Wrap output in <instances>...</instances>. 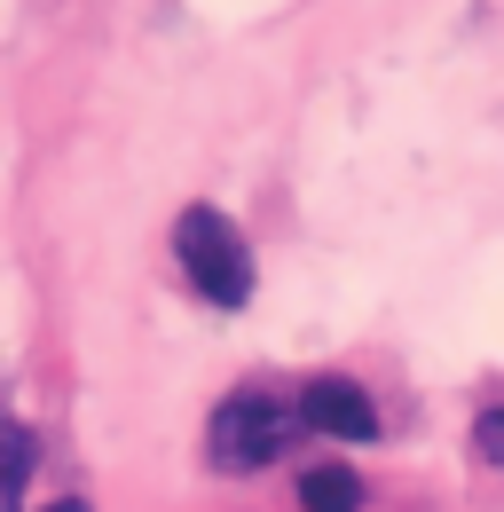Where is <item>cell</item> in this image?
I'll use <instances>...</instances> for the list:
<instances>
[{"label": "cell", "instance_id": "cell-5", "mask_svg": "<svg viewBox=\"0 0 504 512\" xmlns=\"http://www.w3.org/2000/svg\"><path fill=\"white\" fill-rule=\"evenodd\" d=\"M32 465H40V442H32L16 418H0V512H24Z\"/></svg>", "mask_w": 504, "mask_h": 512}, {"label": "cell", "instance_id": "cell-6", "mask_svg": "<svg viewBox=\"0 0 504 512\" xmlns=\"http://www.w3.org/2000/svg\"><path fill=\"white\" fill-rule=\"evenodd\" d=\"M473 465L504 473V394H497V402H481V418H473Z\"/></svg>", "mask_w": 504, "mask_h": 512}, {"label": "cell", "instance_id": "cell-1", "mask_svg": "<svg viewBox=\"0 0 504 512\" xmlns=\"http://www.w3.org/2000/svg\"><path fill=\"white\" fill-rule=\"evenodd\" d=\"M300 426H308L300 402H284L276 386H237V394H221L213 418H205V457H213V473L245 481V473H260V465H276Z\"/></svg>", "mask_w": 504, "mask_h": 512}, {"label": "cell", "instance_id": "cell-7", "mask_svg": "<svg viewBox=\"0 0 504 512\" xmlns=\"http://www.w3.org/2000/svg\"><path fill=\"white\" fill-rule=\"evenodd\" d=\"M40 512H95V505H79V497H56V505H40Z\"/></svg>", "mask_w": 504, "mask_h": 512}, {"label": "cell", "instance_id": "cell-3", "mask_svg": "<svg viewBox=\"0 0 504 512\" xmlns=\"http://www.w3.org/2000/svg\"><path fill=\"white\" fill-rule=\"evenodd\" d=\"M300 418L315 434H331V442H378V402L347 371H323V379L300 386Z\"/></svg>", "mask_w": 504, "mask_h": 512}, {"label": "cell", "instance_id": "cell-2", "mask_svg": "<svg viewBox=\"0 0 504 512\" xmlns=\"http://www.w3.org/2000/svg\"><path fill=\"white\" fill-rule=\"evenodd\" d=\"M174 260H182L189 292L213 308H245L252 300V245L221 205H182L174 221Z\"/></svg>", "mask_w": 504, "mask_h": 512}, {"label": "cell", "instance_id": "cell-4", "mask_svg": "<svg viewBox=\"0 0 504 512\" xmlns=\"http://www.w3.org/2000/svg\"><path fill=\"white\" fill-rule=\"evenodd\" d=\"M300 512H363V473L355 465H308L300 473Z\"/></svg>", "mask_w": 504, "mask_h": 512}]
</instances>
